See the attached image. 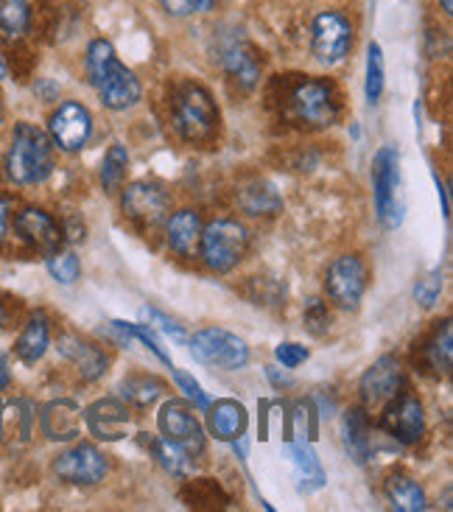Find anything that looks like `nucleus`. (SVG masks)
<instances>
[{"mask_svg": "<svg viewBox=\"0 0 453 512\" xmlns=\"http://www.w3.org/2000/svg\"><path fill=\"white\" fill-rule=\"evenodd\" d=\"M87 76L96 87L98 98L107 110L124 112L135 107L143 96L140 79L118 59L115 48L107 40H93L87 48Z\"/></svg>", "mask_w": 453, "mask_h": 512, "instance_id": "1", "label": "nucleus"}, {"mask_svg": "<svg viewBox=\"0 0 453 512\" xmlns=\"http://www.w3.org/2000/svg\"><path fill=\"white\" fill-rule=\"evenodd\" d=\"M54 171V152H51V138L42 132L40 126L20 124L14 126L12 146L6 152V174L17 185H37Z\"/></svg>", "mask_w": 453, "mask_h": 512, "instance_id": "2", "label": "nucleus"}, {"mask_svg": "<svg viewBox=\"0 0 453 512\" xmlns=\"http://www.w3.org/2000/svg\"><path fill=\"white\" fill-rule=\"evenodd\" d=\"M171 121L185 143H207L219 129V107L202 84L185 82L171 98Z\"/></svg>", "mask_w": 453, "mask_h": 512, "instance_id": "3", "label": "nucleus"}, {"mask_svg": "<svg viewBox=\"0 0 453 512\" xmlns=\"http://www.w3.org/2000/svg\"><path fill=\"white\" fill-rule=\"evenodd\" d=\"M286 118L308 129H325L339 118V96L336 87L325 79H300L289 87L283 101Z\"/></svg>", "mask_w": 453, "mask_h": 512, "instance_id": "4", "label": "nucleus"}, {"mask_svg": "<svg viewBox=\"0 0 453 512\" xmlns=\"http://www.w3.org/2000/svg\"><path fill=\"white\" fill-rule=\"evenodd\" d=\"M372 196L381 224L389 230L400 227L406 213V196L400 177V152L395 146H381L372 157Z\"/></svg>", "mask_w": 453, "mask_h": 512, "instance_id": "5", "label": "nucleus"}, {"mask_svg": "<svg viewBox=\"0 0 453 512\" xmlns=\"http://www.w3.org/2000/svg\"><path fill=\"white\" fill-rule=\"evenodd\" d=\"M249 250L247 227L235 219H213L202 227L199 236V252L207 269L213 272H230L238 263L244 261Z\"/></svg>", "mask_w": 453, "mask_h": 512, "instance_id": "6", "label": "nucleus"}, {"mask_svg": "<svg viewBox=\"0 0 453 512\" xmlns=\"http://www.w3.org/2000/svg\"><path fill=\"white\" fill-rule=\"evenodd\" d=\"M188 347H191L193 359L202 361L207 367H216V370H227V373L247 367L249 361L247 342L224 328H216V325H207L202 331L188 336Z\"/></svg>", "mask_w": 453, "mask_h": 512, "instance_id": "7", "label": "nucleus"}, {"mask_svg": "<svg viewBox=\"0 0 453 512\" xmlns=\"http://www.w3.org/2000/svg\"><path fill=\"white\" fill-rule=\"evenodd\" d=\"M350 45H353V26L344 14H316L314 26H311V51L319 65L333 68L344 62V56L350 54Z\"/></svg>", "mask_w": 453, "mask_h": 512, "instance_id": "8", "label": "nucleus"}, {"mask_svg": "<svg viewBox=\"0 0 453 512\" xmlns=\"http://www.w3.org/2000/svg\"><path fill=\"white\" fill-rule=\"evenodd\" d=\"M370 283V269L358 255H342L328 266L325 291L339 308H358Z\"/></svg>", "mask_w": 453, "mask_h": 512, "instance_id": "9", "label": "nucleus"}, {"mask_svg": "<svg viewBox=\"0 0 453 512\" xmlns=\"http://www.w3.org/2000/svg\"><path fill=\"white\" fill-rule=\"evenodd\" d=\"M93 135V115L79 101L59 104L48 118V138L62 152H82Z\"/></svg>", "mask_w": 453, "mask_h": 512, "instance_id": "10", "label": "nucleus"}, {"mask_svg": "<svg viewBox=\"0 0 453 512\" xmlns=\"http://www.w3.org/2000/svg\"><path fill=\"white\" fill-rule=\"evenodd\" d=\"M110 471L107 457L93 443H76L54 459V473L68 485H98Z\"/></svg>", "mask_w": 453, "mask_h": 512, "instance_id": "11", "label": "nucleus"}, {"mask_svg": "<svg viewBox=\"0 0 453 512\" xmlns=\"http://www.w3.org/2000/svg\"><path fill=\"white\" fill-rule=\"evenodd\" d=\"M157 426L163 431L165 440L185 448L191 457H199L205 451V431H202L193 409L185 401H177V398L165 401L160 415H157Z\"/></svg>", "mask_w": 453, "mask_h": 512, "instance_id": "12", "label": "nucleus"}, {"mask_svg": "<svg viewBox=\"0 0 453 512\" xmlns=\"http://www.w3.org/2000/svg\"><path fill=\"white\" fill-rule=\"evenodd\" d=\"M381 429L403 445L417 443L423 437V431H426V412H423L420 398L400 389L398 395L384 406Z\"/></svg>", "mask_w": 453, "mask_h": 512, "instance_id": "13", "label": "nucleus"}, {"mask_svg": "<svg viewBox=\"0 0 453 512\" xmlns=\"http://www.w3.org/2000/svg\"><path fill=\"white\" fill-rule=\"evenodd\" d=\"M403 367L395 356H381V359L372 364L367 373L361 375V384H358V392H361V401H364V409H384L386 403L392 401L403 389Z\"/></svg>", "mask_w": 453, "mask_h": 512, "instance_id": "14", "label": "nucleus"}, {"mask_svg": "<svg viewBox=\"0 0 453 512\" xmlns=\"http://www.w3.org/2000/svg\"><path fill=\"white\" fill-rule=\"evenodd\" d=\"M14 233L23 238L31 250L42 252V255H51V252L59 250L62 238H65L59 222L42 208L20 210V213L14 216Z\"/></svg>", "mask_w": 453, "mask_h": 512, "instance_id": "15", "label": "nucleus"}, {"mask_svg": "<svg viewBox=\"0 0 453 512\" xmlns=\"http://www.w3.org/2000/svg\"><path fill=\"white\" fill-rule=\"evenodd\" d=\"M82 417L90 434L96 440H101V443L124 440L126 434H129V423H132L126 403L118 401V398H101V401L90 403L82 412Z\"/></svg>", "mask_w": 453, "mask_h": 512, "instance_id": "16", "label": "nucleus"}, {"mask_svg": "<svg viewBox=\"0 0 453 512\" xmlns=\"http://www.w3.org/2000/svg\"><path fill=\"white\" fill-rule=\"evenodd\" d=\"M121 205L129 219L140 224H157L168 213V194L154 182H132L121 196Z\"/></svg>", "mask_w": 453, "mask_h": 512, "instance_id": "17", "label": "nucleus"}, {"mask_svg": "<svg viewBox=\"0 0 453 512\" xmlns=\"http://www.w3.org/2000/svg\"><path fill=\"white\" fill-rule=\"evenodd\" d=\"M42 434L54 443H70L82 434V406L70 398L51 401L40 415Z\"/></svg>", "mask_w": 453, "mask_h": 512, "instance_id": "18", "label": "nucleus"}, {"mask_svg": "<svg viewBox=\"0 0 453 512\" xmlns=\"http://www.w3.org/2000/svg\"><path fill=\"white\" fill-rule=\"evenodd\" d=\"M207 429L221 443H238L247 434L249 415L244 403L224 398V401L207 403Z\"/></svg>", "mask_w": 453, "mask_h": 512, "instance_id": "19", "label": "nucleus"}, {"mask_svg": "<svg viewBox=\"0 0 453 512\" xmlns=\"http://www.w3.org/2000/svg\"><path fill=\"white\" fill-rule=\"evenodd\" d=\"M31 426H34V406H31V401H26V398L0 401V443H28Z\"/></svg>", "mask_w": 453, "mask_h": 512, "instance_id": "20", "label": "nucleus"}, {"mask_svg": "<svg viewBox=\"0 0 453 512\" xmlns=\"http://www.w3.org/2000/svg\"><path fill=\"white\" fill-rule=\"evenodd\" d=\"M59 353L68 361H73V367L79 370L82 381H96V378H101V375L107 373V364H110V359L96 345L84 342L79 336H62L59 339Z\"/></svg>", "mask_w": 453, "mask_h": 512, "instance_id": "21", "label": "nucleus"}, {"mask_svg": "<svg viewBox=\"0 0 453 512\" xmlns=\"http://www.w3.org/2000/svg\"><path fill=\"white\" fill-rule=\"evenodd\" d=\"M342 434L347 454L356 459L358 465H364L372 454L370 417H367V409H364V406H353V409L344 412Z\"/></svg>", "mask_w": 453, "mask_h": 512, "instance_id": "22", "label": "nucleus"}, {"mask_svg": "<svg viewBox=\"0 0 453 512\" xmlns=\"http://www.w3.org/2000/svg\"><path fill=\"white\" fill-rule=\"evenodd\" d=\"M165 233H168V247L177 255H193L199 247V236H202V219L196 210H177L165 222Z\"/></svg>", "mask_w": 453, "mask_h": 512, "instance_id": "23", "label": "nucleus"}, {"mask_svg": "<svg viewBox=\"0 0 453 512\" xmlns=\"http://www.w3.org/2000/svg\"><path fill=\"white\" fill-rule=\"evenodd\" d=\"M238 205L249 216H275L283 210V196L269 180H249L238 188Z\"/></svg>", "mask_w": 453, "mask_h": 512, "instance_id": "24", "label": "nucleus"}, {"mask_svg": "<svg viewBox=\"0 0 453 512\" xmlns=\"http://www.w3.org/2000/svg\"><path fill=\"white\" fill-rule=\"evenodd\" d=\"M224 68H227V76L233 79L244 93H249L258 79H261V56L255 48H249L244 42L233 45L227 54H224Z\"/></svg>", "mask_w": 453, "mask_h": 512, "instance_id": "25", "label": "nucleus"}, {"mask_svg": "<svg viewBox=\"0 0 453 512\" xmlns=\"http://www.w3.org/2000/svg\"><path fill=\"white\" fill-rule=\"evenodd\" d=\"M48 345H51L48 317L42 311H37V314H31L26 328L20 333V339L14 342V353H17V359L26 361V364H37L45 356Z\"/></svg>", "mask_w": 453, "mask_h": 512, "instance_id": "26", "label": "nucleus"}, {"mask_svg": "<svg viewBox=\"0 0 453 512\" xmlns=\"http://www.w3.org/2000/svg\"><path fill=\"white\" fill-rule=\"evenodd\" d=\"M140 443L149 448L151 454L157 457V462H160L171 476L185 479V476H191L193 473V457L185 448H179L177 443H171V440H165V437H151V434H140Z\"/></svg>", "mask_w": 453, "mask_h": 512, "instance_id": "27", "label": "nucleus"}, {"mask_svg": "<svg viewBox=\"0 0 453 512\" xmlns=\"http://www.w3.org/2000/svg\"><path fill=\"white\" fill-rule=\"evenodd\" d=\"M386 499L392 504V510L398 512H423L426 510V493L423 487L414 482L406 473H392L386 479Z\"/></svg>", "mask_w": 453, "mask_h": 512, "instance_id": "28", "label": "nucleus"}, {"mask_svg": "<svg viewBox=\"0 0 453 512\" xmlns=\"http://www.w3.org/2000/svg\"><path fill=\"white\" fill-rule=\"evenodd\" d=\"M289 457L291 465H294V471H297V479L302 482V490L308 493V490H319V487L325 485V471H322V465H319V459H316L314 448L305 443V440H289Z\"/></svg>", "mask_w": 453, "mask_h": 512, "instance_id": "29", "label": "nucleus"}, {"mask_svg": "<svg viewBox=\"0 0 453 512\" xmlns=\"http://www.w3.org/2000/svg\"><path fill=\"white\" fill-rule=\"evenodd\" d=\"M428 370H434L437 375L451 373L453 364V328L451 319H445L442 325H437V331L428 336L426 347H423Z\"/></svg>", "mask_w": 453, "mask_h": 512, "instance_id": "30", "label": "nucleus"}, {"mask_svg": "<svg viewBox=\"0 0 453 512\" xmlns=\"http://www.w3.org/2000/svg\"><path fill=\"white\" fill-rule=\"evenodd\" d=\"M118 392H121V398L129 401L132 406H151V403L157 401L160 395L165 392V384L157 378V375L149 373H132L126 375L124 381L118 384Z\"/></svg>", "mask_w": 453, "mask_h": 512, "instance_id": "31", "label": "nucleus"}, {"mask_svg": "<svg viewBox=\"0 0 453 512\" xmlns=\"http://www.w3.org/2000/svg\"><path fill=\"white\" fill-rule=\"evenodd\" d=\"M182 501L196 510H216V507H227V493L221 490L219 482L213 479H196L182 487Z\"/></svg>", "mask_w": 453, "mask_h": 512, "instance_id": "32", "label": "nucleus"}, {"mask_svg": "<svg viewBox=\"0 0 453 512\" xmlns=\"http://www.w3.org/2000/svg\"><path fill=\"white\" fill-rule=\"evenodd\" d=\"M126 166H129V152H126V146L112 143L110 149H107V154H104V163H101V185H104L107 194L121 191V185H124L126 177Z\"/></svg>", "mask_w": 453, "mask_h": 512, "instance_id": "33", "label": "nucleus"}, {"mask_svg": "<svg viewBox=\"0 0 453 512\" xmlns=\"http://www.w3.org/2000/svg\"><path fill=\"white\" fill-rule=\"evenodd\" d=\"M31 23L28 0H0V34L23 37Z\"/></svg>", "mask_w": 453, "mask_h": 512, "instance_id": "34", "label": "nucleus"}, {"mask_svg": "<svg viewBox=\"0 0 453 512\" xmlns=\"http://www.w3.org/2000/svg\"><path fill=\"white\" fill-rule=\"evenodd\" d=\"M384 76V51L378 42H370V48H367V79H364V96L370 104H375L384 93Z\"/></svg>", "mask_w": 453, "mask_h": 512, "instance_id": "35", "label": "nucleus"}, {"mask_svg": "<svg viewBox=\"0 0 453 512\" xmlns=\"http://www.w3.org/2000/svg\"><path fill=\"white\" fill-rule=\"evenodd\" d=\"M48 272L54 277L56 283L62 286H73L79 275H82V263L76 258V252L70 250H56L48 255Z\"/></svg>", "mask_w": 453, "mask_h": 512, "instance_id": "36", "label": "nucleus"}, {"mask_svg": "<svg viewBox=\"0 0 453 512\" xmlns=\"http://www.w3.org/2000/svg\"><path fill=\"white\" fill-rule=\"evenodd\" d=\"M140 317H143V322H146V325L157 328V331L165 333V336H171L174 342H188V333H185V328L179 325L177 319H171L168 314H163L160 308L143 305V308H140Z\"/></svg>", "mask_w": 453, "mask_h": 512, "instance_id": "37", "label": "nucleus"}, {"mask_svg": "<svg viewBox=\"0 0 453 512\" xmlns=\"http://www.w3.org/2000/svg\"><path fill=\"white\" fill-rule=\"evenodd\" d=\"M442 291V269H431L426 277H420L414 283V300L423 308H434V303L440 300Z\"/></svg>", "mask_w": 453, "mask_h": 512, "instance_id": "38", "label": "nucleus"}, {"mask_svg": "<svg viewBox=\"0 0 453 512\" xmlns=\"http://www.w3.org/2000/svg\"><path fill=\"white\" fill-rule=\"evenodd\" d=\"M302 319H305V328H308V333H314V336H325V333L330 331L328 305L322 303V300H316V297L314 300H308Z\"/></svg>", "mask_w": 453, "mask_h": 512, "instance_id": "39", "label": "nucleus"}, {"mask_svg": "<svg viewBox=\"0 0 453 512\" xmlns=\"http://www.w3.org/2000/svg\"><path fill=\"white\" fill-rule=\"evenodd\" d=\"M216 0H160L165 14L171 17H188V14H202L213 9Z\"/></svg>", "mask_w": 453, "mask_h": 512, "instance_id": "40", "label": "nucleus"}, {"mask_svg": "<svg viewBox=\"0 0 453 512\" xmlns=\"http://www.w3.org/2000/svg\"><path fill=\"white\" fill-rule=\"evenodd\" d=\"M129 331L135 336V342H143L157 359L171 367V356L163 350V345H160V339L154 336V328H151V325H146V322H135V325H132V322H129Z\"/></svg>", "mask_w": 453, "mask_h": 512, "instance_id": "41", "label": "nucleus"}, {"mask_svg": "<svg viewBox=\"0 0 453 512\" xmlns=\"http://www.w3.org/2000/svg\"><path fill=\"white\" fill-rule=\"evenodd\" d=\"M171 370H174V367H171ZM174 381H177V387L182 389V392H185V395H188V398H191V401L196 403L202 412H205L210 398L205 395V389L199 387V381H196L191 373H185V370H174Z\"/></svg>", "mask_w": 453, "mask_h": 512, "instance_id": "42", "label": "nucleus"}, {"mask_svg": "<svg viewBox=\"0 0 453 512\" xmlns=\"http://www.w3.org/2000/svg\"><path fill=\"white\" fill-rule=\"evenodd\" d=\"M308 347L297 345V342H283V345L275 347V359L286 367V370H294V367H300L302 361H308Z\"/></svg>", "mask_w": 453, "mask_h": 512, "instance_id": "43", "label": "nucleus"}, {"mask_svg": "<svg viewBox=\"0 0 453 512\" xmlns=\"http://www.w3.org/2000/svg\"><path fill=\"white\" fill-rule=\"evenodd\" d=\"M6 233H9V199L0 196V244L6 241Z\"/></svg>", "mask_w": 453, "mask_h": 512, "instance_id": "44", "label": "nucleus"}, {"mask_svg": "<svg viewBox=\"0 0 453 512\" xmlns=\"http://www.w3.org/2000/svg\"><path fill=\"white\" fill-rule=\"evenodd\" d=\"M266 375H269V381L275 384V387H291L294 381H291V375H280L277 373V367H266Z\"/></svg>", "mask_w": 453, "mask_h": 512, "instance_id": "45", "label": "nucleus"}, {"mask_svg": "<svg viewBox=\"0 0 453 512\" xmlns=\"http://www.w3.org/2000/svg\"><path fill=\"white\" fill-rule=\"evenodd\" d=\"M9 381H12V370H9V359H6V356L0 353V392H3V389L9 387Z\"/></svg>", "mask_w": 453, "mask_h": 512, "instance_id": "46", "label": "nucleus"}, {"mask_svg": "<svg viewBox=\"0 0 453 512\" xmlns=\"http://www.w3.org/2000/svg\"><path fill=\"white\" fill-rule=\"evenodd\" d=\"M437 188H440V199H442V216L448 219V216H451V205H448V191H445V185L440 182V177H437Z\"/></svg>", "mask_w": 453, "mask_h": 512, "instance_id": "47", "label": "nucleus"}, {"mask_svg": "<svg viewBox=\"0 0 453 512\" xmlns=\"http://www.w3.org/2000/svg\"><path fill=\"white\" fill-rule=\"evenodd\" d=\"M440 3H442V12L453 14V0H440Z\"/></svg>", "mask_w": 453, "mask_h": 512, "instance_id": "48", "label": "nucleus"}, {"mask_svg": "<svg viewBox=\"0 0 453 512\" xmlns=\"http://www.w3.org/2000/svg\"><path fill=\"white\" fill-rule=\"evenodd\" d=\"M6 76V65H3V59H0V79Z\"/></svg>", "mask_w": 453, "mask_h": 512, "instance_id": "49", "label": "nucleus"}, {"mask_svg": "<svg viewBox=\"0 0 453 512\" xmlns=\"http://www.w3.org/2000/svg\"><path fill=\"white\" fill-rule=\"evenodd\" d=\"M0 319H3V303H0Z\"/></svg>", "mask_w": 453, "mask_h": 512, "instance_id": "50", "label": "nucleus"}, {"mask_svg": "<svg viewBox=\"0 0 453 512\" xmlns=\"http://www.w3.org/2000/svg\"><path fill=\"white\" fill-rule=\"evenodd\" d=\"M0 118H3V110H0Z\"/></svg>", "mask_w": 453, "mask_h": 512, "instance_id": "51", "label": "nucleus"}]
</instances>
